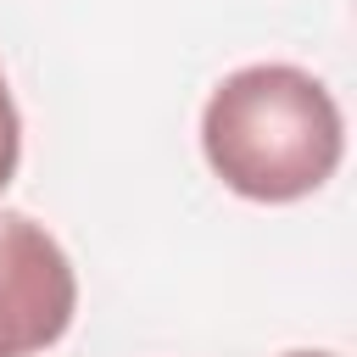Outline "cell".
<instances>
[{"instance_id": "1", "label": "cell", "mask_w": 357, "mask_h": 357, "mask_svg": "<svg viewBox=\"0 0 357 357\" xmlns=\"http://www.w3.org/2000/svg\"><path fill=\"white\" fill-rule=\"evenodd\" d=\"M201 151L234 195L284 206L335 178L346 123L335 95L307 67L251 61L206 95Z\"/></svg>"}, {"instance_id": "2", "label": "cell", "mask_w": 357, "mask_h": 357, "mask_svg": "<svg viewBox=\"0 0 357 357\" xmlns=\"http://www.w3.org/2000/svg\"><path fill=\"white\" fill-rule=\"evenodd\" d=\"M78 279L67 251L28 212H0V357H33L67 335Z\"/></svg>"}, {"instance_id": "3", "label": "cell", "mask_w": 357, "mask_h": 357, "mask_svg": "<svg viewBox=\"0 0 357 357\" xmlns=\"http://www.w3.org/2000/svg\"><path fill=\"white\" fill-rule=\"evenodd\" d=\"M17 162H22V117H17L11 84H6V73H0V190L17 178Z\"/></svg>"}, {"instance_id": "4", "label": "cell", "mask_w": 357, "mask_h": 357, "mask_svg": "<svg viewBox=\"0 0 357 357\" xmlns=\"http://www.w3.org/2000/svg\"><path fill=\"white\" fill-rule=\"evenodd\" d=\"M284 357H335V351H284Z\"/></svg>"}]
</instances>
